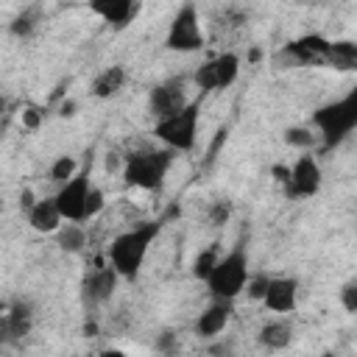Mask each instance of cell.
Segmentation results:
<instances>
[{
	"instance_id": "obj_26",
	"label": "cell",
	"mask_w": 357,
	"mask_h": 357,
	"mask_svg": "<svg viewBox=\"0 0 357 357\" xmlns=\"http://www.w3.org/2000/svg\"><path fill=\"white\" fill-rule=\"evenodd\" d=\"M106 209V192L100 190V187H89V192H86V220H92V218H98L100 212Z\"/></svg>"
},
{
	"instance_id": "obj_1",
	"label": "cell",
	"mask_w": 357,
	"mask_h": 357,
	"mask_svg": "<svg viewBox=\"0 0 357 357\" xmlns=\"http://www.w3.org/2000/svg\"><path fill=\"white\" fill-rule=\"evenodd\" d=\"M165 229V218L156 220H142L126 231H120L117 237H112L109 248H106V262L120 273V279L134 282L148 259L151 245L156 243V237Z\"/></svg>"
},
{
	"instance_id": "obj_22",
	"label": "cell",
	"mask_w": 357,
	"mask_h": 357,
	"mask_svg": "<svg viewBox=\"0 0 357 357\" xmlns=\"http://www.w3.org/2000/svg\"><path fill=\"white\" fill-rule=\"evenodd\" d=\"M282 139H284V145H290V148L310 151V148H315L318 134H312V128H307V126H287V128L282 131Z\"/></svg>"
},
{
	"instance_id": "obj_2",
	"label": "cell",
	"mask_w": 357,
	"mask_h": 357,
	"mask_svg": "<svg viewBox=\"0 0 357 357\" xmlns=\"http://www.w3.org/2000/svg\"><path fill=\"white\" fill-rule=\"evenodd\" d=\"M312 126L321 139V153L343 145L357 128V89H349L343 98L329 100L312 112Z\"/></svg>"
},
{
	"instance_id": "obj_6",
	"label": "cell",
	"mask_w": 357,
	"mask_h": 357,
	"mask_svg": "<svg viewBox=\"0 0 357 357\" xmlns=\"http://www.w3.org/2000/svg\"><path fill=\"white\" fill-rule=\"evenodd\" d=\"M165 47L170 53H198L206 47V33H204V22L195 0H184L176 8L165 33Z\"/></svg>"
},
{
	"instance_id": "obj_3",
	"label": "cell",
	"mask_w": 357,
	"mask_h": 357,
	"mask_svg": "<svg viewBox=\"0 0 357 357\" xmlns=\"http://www.w3.org/2000/svg\"><path fill=\"white\" fill-rule=\"evenodd\" d=\"M173 162H176V151H170V148H139V151H131L128 156H123L120 176L128 187L156 192L165 187V178H167Z\"/></svg>"
},
{
	"instance_id": "obj_15",
	"label": "cell",
	"mask_w": 357,
	"mask_h": 357,
	"mask_svg": "<svg viewBox=\"0 0 357 357\" xmlns=\"http://www.w3.org/2000/svg\"><path fill=\"white\" fill-rule=\"evenodd\" d=\"M231 312H234V301H223V298H212V304L198 312L195 324H192V332L198 337H218L229 321H231Z\"/></svg>"
},
{
	"instance_id": "obj_10",
	"label": "cell",
	"mask_w": 357,
	"mask_h": 357,
	"mask_svg": "<svg viewBox=\"0 0 357 357\" xmlns=\"http://www.w3.org/2000/svg\"><path fill=\"white\" fill-rule=\"evenodd\" d=\"M190 95H187V75H170L159 84L151 86L148 92V112L153 120L167 117L173 112H178L181 106H187Z\"/></svg>"
},
{
	"instance_id": "obj_4",
	"label": "cell",
	"mask_w": 357,
	"mask_h": 357,
	"mask_svg": "<svg viewBox=\"0 0 357 357\" xmlns=\"http://www.w3.org/2000/svg\"><path fill=\"white\" fill-rule=\"evenodd\" d=\"M251 276V268H248V248L245 243H237L234 248H229L223 257L215 259L212 271L206 273L204 284H206V293L209 298H223V301H234L245 282Z\"/></svg>"
},
{
	"instance_id": "obj_23",
	"label": "cell",
	"mask_w": 357,
	"mask_h": 357,
	"mask_svg": "<svg viewBox=\"0 0 357 357\" xmlns=\"http://www.w3.org/2000/svg\"><path fill=\"white\" fill-rule=\"evenodd\" d=\"M220 254H218V243H209L204 251H198V257L192 259V268H190V273L195 276V279H206V273L212 271V265H215V259H218Z\"/></svg>"
},
{
	"instance_id": "obj_9",
	"label": "cell",
	"mask_w": 357,
	"mask_h": 357,
	"mask_svg": "<svg viewBox=\"0 0 357 357\" xmlns=\"http://www.w3.org/2000/svg\"><path fill=\"white\" fill-rule=\"evenodd\" d=\"M92 181H89V167L78 170L75 176H70L67 181L59 184L56 190V206L61 212L64 220L73 223H86V192H89Z\"/></svg>"
},
{
	"instance_id": "obj_16",
	"label": "cell",
	"mask_w": 357,
	"mask_h": 357,
	"mask_svg": "<svg viewBox=\"0 0 357 357\" xmlns=\"http://www.w3.org/2000/svg\"><path fill=\"white\" fill-rule=\"evenodd\" d=\"M33 329V307L28 301H14L0 315V335L3 340H22Z\"/></svg>"
},
{
	"instance_id": "obj_30",
	"label": "cell",
	"mask_w": 357,
	"mask_h": 357,
	"mask_svg": "<svg viewBox=\"0 0 357 357\" xmlns=\"http://www.w3.org/2000/svg\"><path fill=\"white\" fill-rule=\"evenodd\" d=\"M42 123H45V109L42 106H25L22 109V126L28 131H36Z\"/></svg>"
},
{
	"instance_id": "obj_17",
	"label": "cell",
	"mask_w": 357,
	"mask_h": 357,
	"mask_svg": "<svg viewBox=\"0 0 357 357\" xmlns=\"http://www.w3.org/2000/svg\"><path fill=\"white\" fill-rule=\"evenodd\" d=\"M25 215H28V226H31L33 231H39V234H56V229L64 223V218H61V212H59L53 195L36 198V201L25 209Z\"/></svg>"
},
{
	"instance_id": "obj_24",
	"label": "cell",
	"mask_w": 357,
	"mask_h": 357,
	"mask_svg": "<svg viewBox=\"0 0 357 357\" xmlns=\"http://www.w3.org/2000/svg\"><path fill=\"white\" fill-rule=\"evenodd\" d=\"M75 173H78V162H75V156H70V153L56 156L53 165H50V181H56V184L67 181V178L75 176Z\"/></svg>"
},
{
	"instance_id": "obj_12",
	"label": "cell",
	"mask_w": 357,
	"mask_h": 357,
	"mask_svg": "<svg viewBox=\"0 0 357 357\" xmlns=\"http://www.w3.org/2000/svg\"><path fill=\"white\" fill-rule=\"evenodd\" d=\"M326 50H329V39L326 36H321V33H304V36L290 39L282 47V56H287L298 67H315V64L324 67Z\"/></svg>"
},
{
	"instance_id": "obj_25",
	"label": "cell",
	"mask_w": 357,
	"mask_h": 357,
	"mask_svg": "<svg viewBox=\"0 0 357 357\" xmlns=\"http://www.w3.org/2000/svg\"><path fill=\"white\" fill-rule=\"evenodd\" d=\"M36 11L33 8H28V11H22V14H17L14 20H11V25H8V31L14 33V36H20V39H28L33 31H36Z\"/></svg>"
},
{
	"instance_id": "obj_31",
	"label": "cell",
	"mask_w": 357,
	"mask_h": 357,
	"mask_svg": "<svg viewBox=\"0 0 357 357\" xmlns=\"http://www.w3.org/2000/svg\"><path fill=\"white\" fill-rule=\"evenodd\" d=\"M59 114H61V117H73V114H75V100H64V103L59 106Z\"/></svg>"
},
{
	"instance_id": "obj_33",
	"label": "cell",
	"mask_w": 357,
	"mask_h": 357,
	"mask_svg": "<svg viewBox=\"0 0 357 357\" xmlns=\"http://www.w3.org/2000/svg\"><path fill=\"white\" fill-rule=\"evenodd\" d=\"M6 109H8V98H6V95H3V92H0V114H3V112H6Z\"/></svg>"
},
{
	"instance_id": "obj_29",
	"label": "cell",
	"mask_w": 357,
	"mask_h": 357,
	"mask_svg": "<svg viewBox=\"0 0 357 357\" xmlns=\"http://www.w3.org/2000/svg\"><path fill=\"white\" fill-rule=\"evenodd\" d=\"M265 284H268V273H257V276H248V282H245L243 293H245L248 298L259 301V298H262V293H265Z\"/></svg>"
},
{
	"instance_id": "obj_35",
	"label": "cell",
	"mask_w": 357,
	"mask_h": 357,
	"mask_svg": "<svg viewBox=\"0 0 357 357\" xmlns=\"http://www.w3.org/2000/svg\"><path fill=\"white\" fill-rule=\"evenodd\" d=\"M0 343H3V335H0Z\"/></svg>"
},
{
	"instance_id": "obj_21",
	"label": "cell",
	"mask_w": 357,
	"mask_h": 357,
	"mask_svg": "<svg viewBox=\"0 0 357 357\" xmlns=\"http://www.w3.org/2000/svg\"><path fill=\"white\" fill-rule=\"evenodd\" d=\"M56 243H59V248L67 251V254H78V251H84V245H86L84 223H73V220L61 223V226L56 229Z\"/></svg>"
},
{
	"instance_id": "obj_19",
	"label": "cell",
	"mask_w": 357,
	"mask_h": 357,
	"mask_svg": "<svg viewBox=\"0 0 357 357\" xmlns=\"http://www.w3.org/2000/svg\"><path fill=\"white\" fill-rule=\"evenodd\" d=\"M257 343L265 346L268 351H282V349H287V346L293 343V324H290L284 315H279V318L262 324L259 332H257Z\"/></svg>"
},
{
	"instance_id": "obj_7",
	"label": "cell",
	"mask_w": 357,
	"mask_h": 357,
	"mask_svg": "<svg viewBox=\"0 0 357 357\" xmlns=\"http://www.w3.org/2000/svg\"><path fill=\"white\" fill-rule=\"evenodd\" d=\"M324 187V170H321V162L312 156V153H301L290 167H287V176L282 181V192L284 198L290 201H307V198H315Z\"/></svg>"
},
{
	"instance_id": "obj_20",
	"label": "cell",
	"mask_w": 357,
	"mask_h": 357,
	"mask_svg": "<svg viewBox=\"0 0 357 357\" xmlns=\"http://www.w3.org/2000/svg\"><path fill=\"white\" fill-rule=\"evenodd\" d=\"M324 67L340 70V73H351L357 70V42L351 39H329V50L324 59Z\"/></svg>"
},
{
	"instance_id": "obj_14",
	"label": "cell",
	"mask_w": 357,
	"mask_h": 357,
	"mask_svg": "<svg viewBox=\"0 0 357 357\" xmlns=\"http://www.w3.org/2000/svg\"><path fill=\"white\" fill-rule=\"evenodd\" d=\"M89 11L103 20L112 31H123L139 14V0H86Z\"/></svg>"
},
{
	"instance_id": "obj_5",
	"label": "cell",
	"mask_w": 357,
	"mask_h": 357,
	"mask_svg": "<svg viewBox=\"0 0 357 357\" xmlns=\"http://www.w3.org/2000/svg\"><path fill=\"white\" fill-rule=\"evenodd\" d=\"M198 123H201V98H190L187 106H181L178 112L153 120V137L176 153H190L198 142Z\"/></svg>"
},
{
	"instance_id": "obj_27",
	"label": "cell",
	"mask_w": 357,
	"mask_h": 357,
	"mask_svg": "<svg viewBox=\"0 0 357 357\" xmlns=\"http://www.w3.org/2000/svg\"><path fill=\"white\" fill-rule=\"evenodd\" d=\"M229 218H231V204L226 198H218L209 204V223L212 226H223V223H229Z\"/></svg>"
},
{
	"instance_id": "obj_34",
	"label": "cell",
	"mask_w": 357,
	"mask_h": 357,
	"mask_svg": "<svg viewBox=\"0 0 357 357\" xmlns=\"http://www.w3.org/2000/svg\"><path fill=\"white\" fill-rule=\"evenodd\" d=\"M6 307H8V304H6V301H0V315L6 312Z\"/></svg>"
},
{
	"instance_id": "obj_28",
	"label": "cell",
	"mask_w": 357,
	"mask_h": 357,
	"mask_svg": "<svg viewBox=\"0 0 357 357\" xmlns=\"http://www.w3.org/2000/svg\"><path fill=\"white\" fill-rule=\"evenodd\" d=\"M340 304L349 315H357V279H349L343 287H340Z\"/></svg>"
},
{
	"instance_id": "obj_32",
	"label": "cell",
	"mask_w": 357,
	"mask_h": 357,
	"mask_svg": "<svg viewBox=\"0 0 357 357\" xmlns=\"http://www.w3.org/2000/svg\"><path fill=\"white\" fill-rule=\"evenodd\" d=\"M33 201H36V198H33V192H31V190H22V195H20V206H22V209H28Z\"/></svg>"
},
{
	"instance_id": "obj_8",
	"label": "cell",
	"mask_w": 357,
	"mask_h": 357,
	"mask_svg": "<svg viewBox=\"0 0 357 357\" xmlns=\"http://www.w3.org/2000/svg\"><path fill=\"white\" fill-rule=\"evenodd\" d=\"M240 56L234 50H223L212 59H206L201 67H195L192 73V84L201 89V95L206 92H220V89H229L237 75H240Z\"/></svg>"
},
{
	"instance_id": "obj_13",
	"label": "cell",
	"mask_w": 357,
	"mask_h": 357,
	"mask_svg": "<svg viewBox=\"0 0 357 357\" xmlns=\"http://www.w3.org/2000/svg\"><path fill=\"white\" fill-rule=\"evenodd\" d=\"M117 284H120V273H117L109 262H103V265L92 268V271L84 276V282H81V296H84L86 304H106V301L114 296Z\"/></svg>"
},
{
	"instance_id": "obj_11",
	"label": "cell",
	"mask_w": 357,
	"mask_h": 357,
	"mask_svg": "<svg viewBox=\"0 0 357 357\" xmlns=\"http://www.w3.org/2000/svg\"><path fill=\"white\" fill-rule=\"evenodd\" d=\"M268 312L290 315L298 307V279L296 276H268L265 293L259 298Z\"/></svg>"
},
{
	"instance_id": "obj_18",
	"label": "cell",
	"mask_w": 357,
	"mask_h": 357,
	"mask_svg": "<svg viewBox=\"0 0 357 357\" xmlns=\"http://www.w3.org/2000/svg\"><path fill=\"white\" fill-rule=\"evenodd\" d=\"M126 81H128L126 67H123V64H112V67H103V70L92 78L89 92H92V98H98V100H112V98H117V95L123 92Z\"/></svg>"
}]
</instances>
